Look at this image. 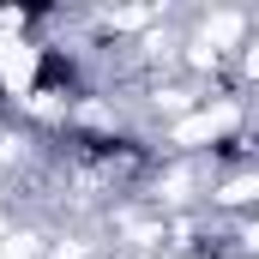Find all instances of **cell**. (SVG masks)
<instances>
[{
    "label": "cell",
    "instance_id": "1",
    "mask_svg": "<svg viewBox=\"0 0 259 259\" xmlns=\"http://www.w3.org/2000/svg\"><path fill=\"white\" fill-rule=\"evenodd\" d=\"M187 36H193L199 49L235 61V55L253 42V12H247V6H193V12H187Z\"/></svg>",
    "mask_w": 259,
    "mask_h": 259
},
{
    "label": "cell",
    "instance_id": "2",
    "mask_svg": "<svg viewBox=\"0 0 259 259\" xmlns=\"http://www.w3.org/2000/svg\"><path fill=\"white\" fill-rule=\"evenodd\" d=\"M235 259H259V211L235 217Z\"/></svg>",
    "mask_w": 259,
    "mask_h": 259
}]
</instances>
